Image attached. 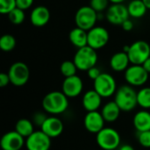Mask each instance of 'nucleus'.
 Listing matches in <instances>:
<instances>
[{
  "label": "nucleus",
  "mask_w": 150,
  "mask_h": 150,
  "mask_svg": "<svg viewBox=\"0 0 150 150\" xmlns=\"http://www.w3.org/2000/svg\"><path fill=\"white\" fill-rule=\"evenodd\" d=\"M120 112L121 110L116 104V102L110 101L104 105L101 111V114L105 122H114L119 119Z\"/></svg>",
  "instance_id": "nucleus-21"
},
{
  "label": "nucleus",
  "mask_w": 150,
  "mask_h": 150,
  "mask_svg": "<svg viewBox=\"0 0 150 150\" xmlns=\"http://www.w3.org/2000/svg\"><path fill=\"white\" fill-rule=\"evenodd\" d=\"M25 147L27 150H49L51 147V138L41 130L34 131L26 138Z\"/></svg>",
  "instance_id": "nucleus-12"
},
{
  "label": "nucleus",
  "mask_w": 150,
  "mask_h": 150,
  "mask_svg": "<svg viewBox=\"0 0 150 150\" xmlns=\"http://www.w3.org/2000/svg\"><path fill=\"white\" fill-rule=\"evenodd\" d=\"M105 119L101 112L98 111L88 112L84 117V127L86 130L91 134H98L105 127Z\"/></svg>",
  "instance_id": "nucleus-15"
},
{
  "label": "nucleus",
  "mask_w": 150,
  "mask_h": 150,
  "mask_svg": "<svg viewBox=\"0 0 150 150\" xmlns=\"http://www.w3.org/2000/svg\"><path fill=\"white\" fill-rule=\"evenodd\" d=\"M129 63L131 62L128 54L124 51L114 54L110 60V66L116 72L126 71V69L128 68Z\"/></svg>",
  "instance_id": "nucleus-19"
},
{
  "label": "nucleus",
  "mask_w": 150,
  "mask_h": 150,
  "mask_svg": "<svg viewBox=\"0 0 150 150\" xmlns=\"http://www.w3.org/2000/svg\"><path fill=\"white\" fill-rule=\"evenodd\" d=\"M109 1L112 4H123V2H125L126 0H109Z\"/></svg>",
  "instance_id": "nucleus-39"
},
{
  "label": "nucleus",
  "mask_w": 150,
  "mask_h": 150,
  "mask_svg": "<svg viewBox=\"0 0 150 150\" xmlns=\"http://www.w3.org/2000/svg\"><path fill=\"white\" fill-rule=\"evenodd\" d=\"M127 54L130 62L135 65H142L150 57V46L145 40H137L129 46Z\"/></svg>",
  "instance_id": "nucleus-6"
},
{
  "label": "nucleus",
  "mask_w": 150,
  "mask_h": 150,
  "mask_svg": "<svg viewBox=\"0 0 150 150\" xmlns=\"http://www.w3.org/2000/svg\"><path fill=\"white\" fill-rule=\"evenodd\" d=\"M143 1V3L145 4V5H146V7L148 8V10L149 9L150 10V0H142Z\"/></svg>",
  "instance_id": "nucleus-40"
},
{
  "label": "nucleus",
  "mask_w": 150,
  "mask_h": 150,
  "mask_svg": "<svg viewBox=\"0 0 150 150\" xmlns=\"http://www.w3.org/2000/svg\"><path fill=\"white\" fill-rule=\"evenodd\" d=\"M69 39L72 45L77 48L88 46V31L76 26L69 32Z\"/></svg>",
  "instance_id": "nucleus-20"
},
{
  "label": "nucleus",
  "mask_w": 150,
  "mask_h": 150,
  "mask_svg": "<svg viewBox=\"0 0 150 150\" xmlns=\"http://www.w3.org/2000/svg\"><path fill=\"white\" fill-rule=\"evenodd\" d=\"M134 126L138 133L150 130V112L142 110L138 112L134 117Z\"/></svg>",
  "instance_id": "nucleus-22"
},
{
  "label": "nucleus",
  "mask_w": 150,
  "mask_h": 150,
  "mask_svg": "<svg viewBox=\"0 0 150 150\" xmlns=\"http://www.w3.org/2000/svg\"><path fill=\"white\" fill-rule=\"evenodd\" d=\"M115 150H118V149H115Z\"/></svg>",
  "instance_id": "nucleus-41"
},
{
  "label": "nucleus",
  "mask_w": 150,
  "mask_h": 150,
  "mask_svg": "<svg viewBox=\"0 0 150 150\" xmlns=\"http://www.w3.org/2000/svg\"><path fill=\"white\" fill-rule=\"evenodd\" d=\"M77 69H78L76 66L74 61H64L60 66V71L65 77L76 76Z\"/></svg>",
  "instance_id": "nucleus-27"
},
{
  "label": "nucleus",
  "mask_w": 150,
  "mask_h": 150,
  "mask_svg": "<svg viewBox=\"0 0 150 150\" xmlns=\"http://www.w3.org/2000/svg\"><path fill=\"white\" fill-rule=\"evenodd\" d=\"M41 131L45 133L47 136L52 138H56L60 136L63 132V123L57 117H48L43 122L40 127Z\"/></svg>",
  "instance_id": "nucleus-16"
},
{
  "label": "nucleus",
  "mask_w": 150,
  "mask_h": 150,
  "mask_svg": "<svg viewBox=\"0 0 150 150\" xmlns=\"http://www.w3.org/2000/svg\"><path fill=\"white\" fill-rule=\"evenodd\" d=\"M96 141L103 150H115L119 149L121 140L117 130L112 127H104L97 134Z\"/></svg>",
  "instance_id": "nucleus-4"
},
{
  "label": "nucleus",
  "mask_w": 150,
  "mask_h": 150,
  "mask_svg": "<svg viewBox=\"0 0 150 150\" xmlns=\"http://www.w3.org/2000/svg\"><path fill=\"white\" fill-rule=\"evenodd\" d=\"M121 25H122L123 30H125V31H127V32H129V31L133 30V28H134V23H133V21H131L129 18L127 19Z\"/></svg>",
  "instance_id": "nucleus-36"
},
{
  "label": "nucleus",
  "mask_w": 150,
  "mask_h": 150,
  "mask_svg": "<svg viewBox=\"0 0 150 150\" xmlns=\"http://www.w3.org/2000/svg\"><path fill=\"white\" fill-rule=\"evenodd\" d=\"M10 83H11V80H10L9 75L6 73H1L0 74V87L4 88L7 86Z\"/></svg>",
  "instance_id": "nucleus-34"
},
{
  "label": "nucleus",
  "mask_w": 150,
  "mask_h": 150,
  "mask_svg": "<svg viewBox=\"0 0 150 150\" xmlns=\"http://www.w3.org/2000/svg\"><path fill=\"white\" fill-rule=\"evenodd\" d=\"M16 47V39L11 34H4L0 38V48L4 52L12 51Z\"/></svg>",
  "instance_id": "nucleus-26"
},
{
  "label": "nucleus",
  "mask_w": 150,
  "mask_h": 150,
  "mask_svg": "<svg viewBox=\"0 0 150 150\" xmlns=\"http://www.w3.org/2000/svg\"><path fill=\"white\" fill-rule=\"evenodd\" d=\"M118 150H134V147L129 145V144H125V145H122L121 147H120V149Z\"/></svg>",
  "instance_id": "nucleus-38"
},
{
  "label": "nucleus",
  "mask_w": 150,
  "mask_h": 150,
  "mask_svg": "<svg viewBox=\"0 0 150 150\" xmlns=\"http://www.w3.org/2000/svg\"><path fill=\"white\" fill-rule=\"evenodd\" d=\"M34 122L37 124V125H40L41 127V125L43 124V122L46 120L47 117H45V114L43 113H40V112H38L34 115Z\"/></svg>",
  "instance_id": "nucleus-35"
},
{
  "label": "nucleus",
  "mask_w": 150,
  "mask_h": 150,
  "mask_svg": "<svg viewBox=\"0 0 150 150\" xmlns=\"http://www.w3.org/2000/svg\"><path fill=\"white\" fill-rule=\"evenodd\" d=\"M87 74H88V76L89 78L92 79L93 81L96 80L100 75H101V71L98 68H97L96 66L95 67H92L88 71H87Z\"/></svg>",
  "instance_id": "nucleus-33"
},
{
  "label": "nucleus",
  "mask_w": 150,
  "mask_h": 150,
  "mask_svg": "<svg viewBox=\"0 0 150 150\" xmlns=\"http://www.w3.org/2000/svg\"><path fill=\"white\" fill-rule=\"evenodd\" d=\"M83 88V83L82 79L78 76H73L69 77H65L62 86V91L68 98H76L79 96Z\"/></svg>",
  "instance_id": "nucleus-14"
},
{
  "label": "nucleus",
  "mask_w": 150,
  "mask_h": 150,
  "mask_svg": "<svg viewBox=\"0 0 150 150\" xmlns=\"http://www.w3.org/2000/svg\"><path fill=\"white\" fill-rule=\"evenodd\" d=\"M8 75L11 80V83L20 87L28 82L30 77V70L25 63L22 62H17L11 64L9 69Z\"/></svg>",
  "instance_id": "nucleus-8"
},
{
  "label": "nucleus",
  "mask_w": 150,
  "mask_h": 150,
  "mask_svg": "<svg viewBox=\"0 0 150 150\" xmlns=\"http://www.w3.org/2000/svg\"><path fill=\"white\" fill-rule=\"evenodd\" d=\"M149 74L142 65L133 64L126 69L125 79L131 86H142L147 83Z\"/></svg>",
  "instance_id": "nucleus-9"
},
{
  "label": "nucleus",
  "mask_w": 150,
  "mask_h": 150,
  "mask_svg": "<svg viewBox=\"0 0 150 150\" xmlns=\"http://www.w3.org/2000/svg\"><path fill=\"white\" fill-rule=\"evenodd\" d=\"M114 101L123 112H131L138 105L137 92L131 85H122L115 92Z\"/></svg>",
  "instance_id": "nucleus-2"
},
{
  "label": "nucleus",
  "mask_w": 150,
  "mask_h": 150,
  "mask_svg": "<svg viewBox=\"0 0 150 150\" xmlns=\"http://www.w3.org/2000/svg\"><path fill=\"white\" fill-rule=\"evenodd\" d=\"M105 17L109 23L118 25H122L127 19H128L130 16L127 6L124 5L123 4H112L107 8Z\"/></svg>",
  "instance_id": "nucleus-10"
},
{
  "label": "nucleus",
  "mask_w": 150,
  "mask_h": 150,
  "mask_svg": "<svg viewBox=\"0 0 150 150\" xmlns=\"http://www.w3.org/2000/svg\"><path fill=\"white\" fill-rule=\"evenodd\" d=\"M94 90L102 98H110L115 94L117 84L114 77L108 73H101V75L94 80Z\"/></svg>",
  "instance_id": "nucleus-7"
},
{
  "label": "nucleus",
  "mask_w": 150,
  "mask_h": 150,
  "mask_svg": "<svg viewBox=\"0 0 150 150\" xmlns=\"http://www.w3.org/2000/svg\"><path fill=\"white\" fill-rule=\"evenodd\" d=\"M109 41V33L102 26H94L88 31V46L98 50Z\"/></svg>",
  "instance_id": "nucleus-11"
},
{
  "label": "nucleus",
  "mask_w": 150,
  "mask_h": 150,
  "mask_svg": "<svg viewBox=\"0 0 150 150\" xmlns=\"http://www.w3.org/2000/svg\"><path fill=\"white\" fill-rule=\"evenodd\" d=\"M109 0H91L90 1V6L95 10L97 12H102L105 10H107Z\"/></svg>",
  "instance_id": "nucleus-30"
},
{
  "label": "nucleus",
  "mask_w": 150,
  "mask_h": 150,
  "mask_svg": "<svg viewBox=\"0 0 150 150\" xmlns=\"http://www.w3.org/2000/svg\"><path fill=\"white\" fill-rule=\"evenodd\" d=\"M42 107L53 115L63 113L69 107V98L62 91H51L43 98Z\"/></svg>",
  "instance_id": "nucleus-1"
},
{
  "label": "nucleus",
  "mask_w": 150,
  "mask_h": 150,
  "mask_svg": "<svg viewBox=\"0 0 150 150\" xmlns=\"http://www.w3.org/2000/svg\"><path fill=\"white\" fill-rule=\"evenodd\" d=\"M138 105L144 109L150 108V87H145L137 92Z\"/></svg>",
  "instance_id": "nucleus-25"
},
{
  "label": "nucleus",
  "mask_w": 150,
  "mask_h": 150,
  "mask_svg": "<svg viewBox=\"0 0 150 150\" xmlns=\"http://www.w3.org/2000/svg\"><path fill=\"white\" fill-rule=\"evenodd\" d=\"M50 19V11L49 10L43 5L36 6L31 12L30 20L31 23L37 27L44 26L48 23Z\"/></svg>",
  "instance_id": "nucleus-17"
},
{
  "label": "nucleus",
  "mask_w": 150,
  "mask_h": 150,
  "mask_svg": "<svg viewBox=\"0 0 150 150\" xmlns=\"http://www.w3.org/2000/svg\"><path fill=\"white\" fill-rule=\"evenodd\" d=\"M24 145H25V138L15 130L4 134L0 140L3 150H20Z\"/></svg>",
  "instance_id": "nucleus-13"
},
{
  "label": "nucleus",
  "mask_w": 150,
  "mask_h": 150,
  "mask_svg": "<svg viewBox=\"0 0 150 150\" xmlns=\"http://www.w3.org/2000/svg\"><path fill=\"white\" fill-rule=\"evenodd\" d=\"M78 70L88 71L91 68L95 67L98 62L97 50L91 47L90 46H85L78 48L75 54L73 59Z\"/></svg>",
  "instance_id": "nucleus-3"
},
{
  "label": "nucleus",
  "mask_w": 150,
  "mask_h": 150,
  "mask_svg": "<svg viewBox=\"0 0 150 150\" xmlns=\"http://www.w3.org/2000/svg\"><path fill=\"white\" fill-rule=\"evenodd\" d=\"M127 10L130 17L140 18L146 14L148 8L146 7L142 0H133L128 4Z\"/></svg>",
  "instance_id": "nucleus-23"
},
{
  "label": "nucleus",
  "mask_w": 150,
  "mask_h": 150,
  "mask_svg": "<svg viewBox=\"0 0 150 150\" xmlns=\"http://www.w3.org/2000/svg\"><path fill=\"white\" fill-rule=\"evenodd\" d=\"M98 20V12L90 5L80 7L75 15V23L77 27L89 31L95 26Z\"/></svg>",
  "instance_id": "nucleus-5"
},
{
  "label": "nucleus",
  "mask_w": 150,
  "mask_h": 150,
  "mask_svg": "<svg viewBox=\"0 0 150 150\" xmlns=\"http://www.w3.org/2000/svg\"><path fill=\"white\" fill-rule=\"evenodd\" d=\"M15 131H17L24 138H27L34 132L33 124L27 119H20L16 123Z\"/></svg>",
  "instance_id": "nucleus-24"
},
{
  "label": "nucleus",
  "mask_w": 150,
  "mask_h": 150,
  "mask_svg": "<svg viewBox=\"0 0 150 150\" xmlns=\"http://www.w3.org/2000/svg\"><path fill=\"white\" fill-rule=\"evenodd\" d=\"M142 66H143V68H144L149 73H150V57L149 58H148V59L144 62V63L142 64Z\"/></svg>",
  "instance_id": "nucleus-37"
},
{
  "label": "nucleus",
  "mask_w": 150,
  "mask_h": 150,
  "mask_svg": "<svg viewBox=\"0 0 150 150\" xmlns=\"http://www.w3.org/2000/svg\"><path fill=\"white\" fill-rule=\"evenodd\" d=\"M7 15H8L9 20L13 25H20V24H22L24 22V20H25V18L24 10H22V9H20L18 7H16L15 9H13Z\"/></svg>",
  "instance_id": "nucleus-28"
},
{
  "label": "nucleus",
  "mask_w": 150,
  "mask_h": 150,
  "mask_svg": "<svg viewBox=\"0 0 150 150\" xmlns=\"http://www.w3.org/2000/svg\"><path fill=\"white\" fill-rule=\"evenodd\" d=\"M16 7V0H0V13L2 14H8Z\"/></svg>",
  "instance_id": "nucleus-29"
},
{
  "label": "nucleus",
  "mask_w": 150,
  "mask_h": 150,
  "mask_svg": "<svg viewBox=\"0 0 150 150\" xmlns=\"http://www.w3.org/2000/svg\"><path fill=\"white\" fill-rule=\"evenodd\" d=\"M139 143L144 148H150V130L141 132L138 134Z\"/></svg>",
  "instance_id": "nucleus-31"
},
{
  "label": "nucleus",
  "mask_w": 150,
  "mask_h": 150,
  "mask_svg": "<svg viewBox=\"0 0 150 150\" xmlns=\"http://www.w3.org/2000/svg\"><path fill=\"white\" fill-rule=\"evenodd\" d=\"M102 98L95 90L88 91L83 97V106L87 112L98 111L102 104Z\"/></svg>",
  "instance_id": "nucleus-18"
},
{
  "label": "nucleus",
  "mask_w": 150,
  "mask_h": 150,
  "mask_svg": "<svg viewBox=\"0 0 150 150\" xmlns=\"http://www.w3.org/2000/svg\"><path fill=\"white\" fill-rule=\"evenodd\" d=\"M16 4H17V7L25 11L33 5V0H16Z\"/></svg>",
  "instance_id": "nucleus-32"
}]
</instances>
